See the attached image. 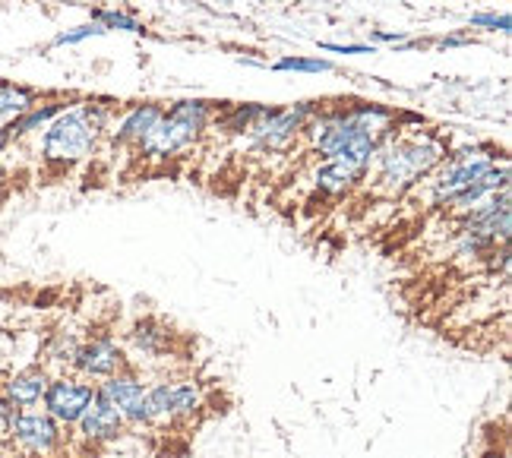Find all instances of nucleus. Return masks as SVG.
<instances>
[{
  "label": "nucleus",
  "instance_id": "7ed1b4c3",
  "mask_svg": "<svg viewBox=\"0 0 512 458\" xmlns=\"http://www.w3.org/2000/svg\"><path fill=\"white\" fill-rule=\"evenodd\" d=\"M219 108H222V102H206V98H184V102H174L171 108H165L159 124L149 130V136L136 149H140L143 158H152V162H159V158H174L177 152L190 149L196 139L212 127V117L219 114Z\"/></svg>",
  "mask_w": 512,
  "mask_h": 458
},
{
  "label": "nucleus",
  "instance_id": "4be33fe9",
  "mask_svg": "<svg viewBox=\"0 0 512 458\" xmlns=\"http://www.w3.org/2000/svg\"><path fill=\"white\" fill-rule=\"evenodd\" d=\"M468 29H478V32H500V35H509L512 23H509V13L487 10V13H471V16H468Z\"/></svg>",
  "mask_w": 512,
  "mask_h": 458
},
{
  "label": "nucleus",
  "instance_id": "1a4fd4ad",
  "mask_svg": "<svg viewBox=\"0 0 512 458\" xmlns=\"http://www.w3.org/2000/svg\"><path fill=\"white\" fill-rule=\"evenodd\" d=\"M95 389H98V383L83 380V376H76L70 370L67 373H51L45 398H42V405H38V408L48 411L64 430H73L76 421H80V417L86 414V408L92 405Z\"/></svg>",
  "mask_w": 512,
  "mask_h": 458
},
{
  "label": "nucleus",
  "instance_id": "dca6fc26",
  "mask_svg": "<svg viewBox=\"0 0 512 458\" xmlns=\"http://www.w3.org/2000/svg\"><path fill=\"white\" fill-rule=\"evenodd\" d=\"M76 102L73 95H54V98H38V102L23 114V117H16V121L7 127V136H10V143H19V139H26V136H32V133H38V130H45L57 114L61 111H67L70 105Z\"/></svg>",
  "mask_w": 512,
  "mask_h": 458
},
{
  "label": "nucleus",
  "instance_id": "6ab92c4d",
  "mask_svg": "<svg viewBox=\"0 0 512 458\" xmlns=\"http://www.w3.org/2000/svg\"><path fill=\"white\" fill-rule=\"evenodd\" d=\"M275 73H332L336 64L326 61V57H298V54H285L272 64Z\"/></svg>",
  "mask_w": 512,
  "mask_h": 458
},
{
  "label": "nucleus",
  "instance_id": "39448f33",
  "mask_svg": "<svg viewBox=\"0 0 512 458\" xmlns=\"http://www.w3.org/2000/svg\"><path fill=\"white\" fill-rule=\"evenodd\" d=\"M206 408V392L193 376H162L149 383L152 427H184L193 424Z\"/></svg>",
  "mask_w": 512,
  "mask_h": 458
},
{
  "label": "nucleus",
  "instance_id": "412c9836",
  "mask_svg": "<svg viewBox=\"0 0 512 458\" xmlns=\"http://www.w3.org/2000/svg\"><path fill=\"white\" fill-rule=\"evenodd\" d=\"M98 35H108L105 26H98L95 19H89V23H80V26H70L64 32H57L51 38V48H70V45H83L89 42V38H98Z\"/></svg>",
  "mask_w": 512,
  "mask_h": 458
},
{
  "label": "nucleus",
  "instance_id": "4468645a",
  "mask_svg": "<svg viewBox=\"0 0 512 458\" xmlns=\"http://www.w3.org/2000/svg\"><path fill=\"white\" fill-rule=\"evenodd\" d=\"M370 177L367 165L348 162V158H320L317 171H313V187L323 196H348L351 190H358Z\"/></svg>",
  "mask_w": 512,
  "mask_h": 458
},
{
  "label": "nucleus",
  "instance_id": "f257e3e1",
  "mask_svg": "<svg viewBox=\"0 0 512 458\" xmlns=\"http://www.w3.org/2000/svg\"><path fill=\"white\" fill-rule=\"evenodd\" d=\"M446 152L449 149L440 136L396 127L380 139L377 155H373V165H370L373 190L389 199L405 196L408 190H415L421 181H427V177L437 171Z\"/></svg>",
  "mask_w": 512,
  "mask_h": 458
},
{
  "label": "nucleus",
  "instance_id": "aec40b11",
  "mask_svg": "<svg viewBox=\"0 0 512 458\" xmlns=\"http://www.w3.org/2000/svg\"><path fill=\"white\" fill-rule=\"evenodd\" d=\"M92 19L98 26H105V32H130V35H146V26L133 13L124 10H95Z\"/></svg>",
  "mask_w": 512,
  "mask_h": 458
},
{
  "label": "nucleus",
  "instance_id": "f3484780",
  "mask_svg": "<svg viewBox=\"0 0 512 458\" xmlns=\"http://www.w3.org/2000/svg\"><path fill=\"white\" fill-rule=\"evenodd\" d=\"M83 338L70 332V329H57L45 338V345H42V364L51 370V373H67L70 364H73V354L76 348H80Z\"/></svg>",
  "mask_w": 512,
  "mask_h": 458
},
{
  "label": "nucleus",
  "instance_id": "2eb2a0df",
  "mask_svg": "<svg viewBox=\"0 0 512 458\" xmlns=\"http://www.w3.org/2000/svg\"><path fill=\"white\" fill-rule=\"evenodd\" d=\"M165 114V105L159 102H140L133 105L121 121H117V127L111 130V143L114 146H140L143 139L149 136V130L159 124V117Z\"/></svg>",
  "mask_w": 512,
  "mask_h": 458
},
{
  "label": "nucleus",
  "instance_id": "a878e982",
  "mask_svg": "<svg viewBox=\"0 0 512 458\" xmlns=\"http://www.w3.org/2000/svg\"><path fill=\"white\" fill-rule=\"evenodd\" d=\"M440 51H446V48H465V45H471V35H443L440 42H433Z\"/></svg>",
  "mask_w": 512,
  "mask_h": 458
},
{
  "label": "nucleus",
  "instance_id": "f03ea898",
  "mask_svg": "<svg viewBox=\"0 0 512 458\" xmlns=\"http://www.w3.org/2000/svg\"><path fill=\"white\" fill-rule=\"evenodd\" d=\"M108 121H111V108L102 102H76L54 117V121L42 130L38 139V152H42V162L64 171L76 168L86 158H92L102 146V139L108 136Z\"/></svg>",
  "mask_w": 512,
  "mask_h": 458
},
{
  "label": "nucleus",
  "instance_id": "ddd939ff",
  "mask_svg": "<svg viewBox=\"0 0 512 458\" xmlns=\"http://www.w3.org/2000/svg\"><path fill=\"white\" fill-rule=\"evenodd\" d=\"M48 380H51V370L42 361H32L26 367L7 370L0 376V392H4V398L16 411H29L42 405Z\"/></svg>",
  "mask_w": 512,
  "mask_h": 458
},
{
  "label": "nucleus",
  "instance_id": "393cba45",
  "mask_svg": "<svg viewBox=\"0 0 512 458\" xmlns=\"http://www.w3.org/2000/svg\"><path fill=\"white\" fill-rule=\"evenodd\" d=\"M13 414L16 408L4 398V392H0V440H7V433H10V424H13Z\"/></svg>",
  "mask_w": 512,
  "mask_h": 458
},
{
  "label": "nucleus",
  "instance_id": "20e7f679",
  "mask_svg": "<svg viewBox=\"0 0 512 458\" xmlns=\"http://www.w3.org/2000/svg\"><path fill=\"white\" fill-rule=\"evenodd\" d=\"M500 162H506V158L494 146H465L456 152H446V158L437 165V171L427 177L430 203L440 206V209H449L456 199H462L490 168H497Z\"/></svg>",
  "mask_w": 512,
  "mask_h": 458
},
{
  "label": "nucleus",
  "instance_id": "6e6552de",
  "mask_svg": "<svg viewBox=\"0 0 512 458\" xmlns=\"http://www.w3.org/2000/svg\"><path fill=\"white\" fill-rule=\"evenodd\" d=\"M124 370H130V357L124 351V342L114 332L86 335L73 354V364H70V373L83 376V380H92V383H102L108 376L124 373Z\"/></svg>",
  "mask_w": 512,
  "mask_h": 458
},
{
  "label": "nucleus",
  "instance_id": "5701e85b",
  "mask_svg": "<svg viewBox=\"0 0 512 458\" xmlns=\"http://www.w3.org/2000/svg\"><path fill=\"white\" fill-rule=\"evenodd\" d=\"M320 48H323V51H332V54H377V45H364V42H348V45L323 42Z\"/></svg>",
  "mask_w": 512,
  "mask_h": 458
},
{
  "label": "nucleus",
  "instance_id": "b1692460",
  "mask_svg": "<svg viewBox=\"0 0 512 458\" xmlns=\"http://www.w3.org/2000/svg\"><path fill=\"white\" fill-rule=\"evenodd\" d=\"M408 42L405 32H386V29H373L370 32V45H392V48H402Z\"/></svg>",
  "mask_w": 512,
  "mask_h": 458
},
{
  "label": "nucleus",
  "instance_id": "423d86ee",
  "mask_svg": "<svg viewBox=\"0 0 512 458\" xmlns=\"http://www.w3.org/2000/svg\"><path fill=\"white\" fill-rule=\"evenodd\" d=\"M317 111H320V102H298L291 108H272L269 105L260 121L244 133V139L256 152H266V155L285 152L304 136L307 121Z\"/></svg>",
  "mask_w": 512,
  "mask_h": 458
},
{
  "label": "nucleus",
  "instance_id": "9b49d317",
  "mask_svg": "<svg viewBox=\"0 0 512 458\" xmlns=\"http://www.w3.org/2000/svg\"><path fill=\"white\" fill-rule=\"evenodd\" d=\"M124 351L130 357V367L136 370L140 364H155L165 361L174 348V329L159 320V316H143L124 332Z\"/></svg>",
  "mask_w": 512,
  "mask_h": 458
},
{
  "label": "nucleus",
  "instance_id": "9d476101",
  "mask_svg": "<svg viewBox=\"0 0 512 458\" xmlns=\"http://www.w3.org/2000/svg\"><path fill=\"white\" fill-rule=\"evenodd\" d=\"M102 395L117 408V414L124 417L127 427L136 430H152V411H149V383L143 380L140 370H124V373H114L108 380L98 383Z\"/></svg>",
  "mask_w": 512,
  "mask_h": 458
},
{
  "label": "nucleus",
  "instance_id": "0eeeda50",
  "mask_svg": "<svg viewBox=\"0 0 512 458\" xmlns=\"http://www.w3.org/2000/svg\"><path fill=\"white\" fill-rule=\"evenodd\" d=\"M7 443L29 458H54L67 446V430L42 408L16 411L7 433Z\"/></svg>",
  "mask_w": 512,
  "mask_h": 458
},
{
  "label": "nucleus",
  "instance_id": "f8f14e48",
  "mask_svg": "<svg viewBox=\"0 0 512 458\" xmlns=\"http://www.w3.org/2000/svg\"><path fill=\"white\" fill-rule=\"evenodd\" d=\"M124 433H127L124 417L117 414V408L102 395V389H95L92 405L73 427L76 443H83L86 449H105V446H114Z\"/></svg>",
  "mask_w": 512,
  "mask_h": 458
},
{
  "label": "nucleus",
  "instance_id": "a211bd4d",
  "mask_svg": "<svg viewBox=\"0 0 512 458\" xmlns=\"http://www.w3.org/2000/svg\"><path fill=\"white\" fill-rule=\"evenodd\" d=\"M38 102V92L29 86L0 83V130H7L16 117H23Z\"/></svg>",
  "mask_w": 512,
  "mask_h": 458
}]
</instances>
